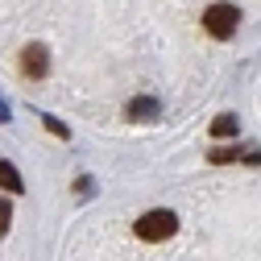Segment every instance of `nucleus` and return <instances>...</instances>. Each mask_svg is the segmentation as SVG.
<instances>
[{
    "label": "nucleus",
    "mask_w": 261,
    "mask_h": 261,
    "mask_svg": "<svg viewBox=\"0 0 261 261\" xmlns=\"http://www.w3.org/2000/svg\"><path fill=\"white\" fill-rule=\"evenodd\" d=\"M128 116H133V120H149V116H158V100H133V104H128Z\"/></svg>",
    "instance_id": "423d86ee"
},
{
    "label": "nucleus",
    "mask_w": 261,
    "mask_h": 261,
    "mask_svg": "<svg viewBox=\"0 0 261 261\" xmlns=\"http://www.w3.org/2000/svg\"><path fill=\"white\" fill-rule=\"evenodd\" d=\"M133 232H137L141 241H149V245L170 241V237L178 232V216H174L170 207H153V212H145V216L133 224Z\"/></svg>",
    "instance_id": "f257e3e1"
},
{
    "label": "nucleus",
    "mask_w": 261,
    "mask_h": 261,
    "mask_svg": "<svg viewBox=\"0 0 261 261\" xmlns=\"http://www.w3.org/2000/svg\"><path fill=\"white\" fill-rule=\"evenodd\" d=\"M237 128H241V120L224 112V116H216V120H212V137H232Z\"/></svg>",
    "instance_id": "39448f33"
},
{
    "label": "nucleus",
    "mask_w": 261,
    "mask_h": 261,
    "mask_svg": "<svg viewBox=\"0 0 261 261\" xmlns=\"http://www.w3.org/2000/svg\"><path fill=\"white\" fill-rule=\"evenodd\" d=\"M9 224H13V212H9V203H5V199H0V237L9 232Z\"/></svg>",
    "instance_id": "6e6552de"
},
{
    "label": "nucleus",
    "mask_w": 261,
    "mask_h": 261,
    "mask_svg": "<svg viewBox=\"0 0 261 261\" xmlns=\"http://www.w3.org/2000/svg\"><path fill=\"white\" fill-rule=\"evenodd\" d=\"M241 149H212V162H237Z\"/></svg>",
    "instance_id": "1a4fd4ad"
},
{
    "label": "nucleus",
    "mask_w": 261,
    "mask_h": 261,
    "mask_svg": "<svg viewBox=\"0 0 261 261\" xmlns=\"http://www.w3.org/2000/svg\"><path fill=\"white\" fill-rule=\"evenodd\" d=\"M0 120H9V108H5V104H0Z\"/></svg>",
    "instance_id": "9d476101"
},
{
    "label": "nucleus",
    "mask_w": 261,
    "mask_h": 261,
    "mask_svg": "<svg viewBox=\"0 0 261 261\" xmlns=\"http://www.w3.org/2000/svg\"><path fill=\"white\" fill-rule=\"evenodd\" d=\"M0 187H9L13 195H21V191H25V182H21L17 166H9V162H0Z\"/></svg>",
    "instance_id": "20e7f679"
},
{
    "label": "nucleus",
    "mask_w": 261,
    "mask_h": 261,
    "mask_svg": "<svg viewBox=\"0 0 261 261\" xmlns=\"http://www.w3.org/2000/svg\"><path fill=\"white\" fill-rule=\"evenodd\" d=\"M21 71H25L29 79H42V75L50 71V50H46L42 42L25 46V50H21Z\"/></svg>",
    "instance_id": "7ed1b4c3"
},
{
    "label": "nucleus",
    "mask_w": 261,
    "mask_h": 261,
    "mask_svg": "<svg viewBox=\"0 0 261 261\" xmlns=\"http://www.w3.org/2000/svg\"><path fill=\"white\" fill-rule=\"evenodd\" d=\"M203 29L212 38H232L237 29H241V9L237 5H228V0H220V5H207V13H203Z\"/></svg>",
    "instance_id": "f03ea898"
},
{
    "label": "nucleus",
    "mask_w": 261,
    "mask_h": 261,
    "mask_svg": "<svg viewBox=\"0 0 261 261\" xmlns=\"http://www.w3.org/2000/svg\"><path fill=\"white\" fill-rule=\"evenodd\" d=\"M42 124L50 128L54 137H71V133H67V124H62V120H54V116H42Z\"/></svg>",
    "instance_id": "0eeeda50"
}]
</instances>
